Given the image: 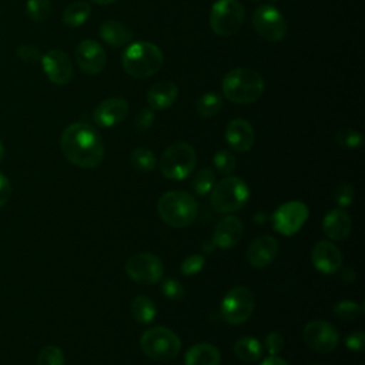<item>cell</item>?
I'll return each instance as SVG.
<instances>
[{
    "label": "cell",
    "instance_id": "1",
    "mask_svg": "<svg viewBox=\"0 0 365 365\" xmlns=\"http://www.w3.org/2000/svg\"><path fill=\"white\" fill-rule=\"evenodd\" d=\"M63 155L80 168H96L104 158V144L98 131L86 123H73L60 137Z\"/></svg>",
    "mask_w": 365,
    "mask_h": 365
},
{
    "label": "cell",
    "instance_id": "2",
    "mask_svg": "<svg viewBox=\"0 0 365 365\" xmlns=\"http://www.w3.org/2000/svg\"><path fill=\"white\" fill-rule=\"evenodd\" d=\"M265 84L262 76L248 67H235L230 70L221 83L224 97L234 104H251L264 93Z\"/></svg>",
    "mask_w": 365,
    "mask_h": 365
},
{
    "label": "cell",
    "instance_id": "3",
    "mask_svg": "<svg viewBox=\"0 0 365 365\" xmlns=\"http://www.w3.org/2000/svg\"><path fill=\"white\" fill-rule=\"evenodd\" d=\"M163 60V53L154 43L135 41L124 50L121 64L128 76L148 78L161 68Z\"/></svg>",
    "mask_w": 365,
    "mask_h": 365
},
{
    "label": "cell",
    "instance_id": "4",
    "mask_svg": "<svg viewBox=\"0 0 365 365\" xmlns=\"http://www.w3.org/2000/svg\"><path fill=\"white\" fill-rule=\"evenodd\" d=\"M157 211L161 220L174 228L190 225L198 211L197 201L185 191H168L163 194L157 202Z\"/></svg>",
    "mask_w": 365,
    "mask_h": 365
},
{
    "label": "cell",
    "instance_id": "5",
    "mask_svg": "<svg viewBox=\"0 0 365 365\" xmlns=\"http://www.w3.org/2000/svg\"><path fill=\"white\" fill-rule=\"evenodd\" d=\"M248 198V185L241 178L228 175L212 187L211 205L217 212L228 214L242 208Z\"/></svg>",
    "mask_w": 365,
    "mask_h": 365
},
{
    "label": "cell",
    "instance_id": "6",
    "mask_svg": "<svg viewBox=\"0 0 365 365\" xmlns=\"http://www.w3.org/2000/svg\"><path fill=\"white\" fill-rule=\"evenodd\" d=\"M197 163V155L194 148L184 141H177L165 148L160 158L161 174L174 181L187 178Z\"/></svg>",
    "mask_w": 365,
    "mask_h": 365
},
{
    "label": "cell",
    "instance_id": "7",
    "mask_svg": "<svg viewBox=\"0 0 365 365\" xmlns=\"http://www.w3.org/2000/svg\"><path fill=\"white\" fill-rule=\"evenodd\" d=\"M143 352L154 361H171L181 351L178 335L165 327H153L147 329L140 341Z\"/></svg>",
    "mask_w": 365,
    "mask_h": 365
},
{
    "label": "cell",
    "instance_id": "8",
    "mask_svg": "<svg viewBox=\"0 0 365 365\" xmlns=\"http://www.w3.org/2000/svg\"><path fill=\"white\" fill-rule=\"evenodd\" d=\"M244 14L238 0H217L210 11V27L217 36L230 37L240 30Z\"/></svg>",
    "mask_w": 365,
    "mask_h": 365
},
{
    "label": "cell",
    "instance_id": "9",
    "mask_svg": "<svg viewBox=\"0 0 365 365\" xmlns=\"http://www.w3.org/2000/svg\"><path fill=\"white\" fill-rule=\"evenodd\" d=\"M254 305L255 299L251 289L244 285H238L225 294L221 302L220 314L225 322L231 325H238L245 322L251 317Z\"/></svg>",
    "mask_w": 365,
    "mask_h": 365
},
{
    "label": "cell",
    "instance_id": "10",
    "mask_svg": "<svg viewBox=\"0 0 365 365\" xmlns=\"http://www.w3.org/2000/svg\"><path fill=\"white\" fill-rule=\"evenodd\" d=\"M163 262L151 252H137L125 261L127 275L137 284L151 285L163 277Z\"/></svg>",
    "mask_w": 365,
    "mask_h": 365
},
{
    "label": "cell",
    "instance_id": "11",
    "mask_svg": "<svg viewBox=\"0 0 365 365\" xmlns=\"http://www.w3.org/2000/svg\"><path fill=\"white\" fill-rule=\"evenodd\" d=\"M252 26L255 31L268 41H281L287 34V21L281 11L271 6L262 4L252 14Z\"/></svg>",
    "mask_w": 365,
    "mask_h": 365
},
{
    "label": "cell",
    "instance_id": "12",
    "mask_svg": "<svg viewBox=\"0 0 365 365\" xmlns=\"http://www.w3.org/2000/svg\"><path fill=\"white\" fill-rule=\"evenodd\" d=\"M302 335L308 348L319 354H328L334 351L339 344V334L336 328L321 319L308 322Z\"/></svg>",
    "mask_w": 365,
    "mask_h": 365
},
{
    "label": "cell",
    "instance_id": "13",
    "mask_svg": "<svg viewBox=\"0 0 365 365\" xmlns=\"http://www.w3.org/2000/svg\"><path fill=\"white\" fill-rule=\"evenodd\" d=\"M308 207L301 201H289L279 205L272 215V227L282 235H294L305 224Z\"/></svg>",
    "mask_w": 365,
    "mask_h": 365
},
{
    "label": "cell",
    "instance_id": "14",
    "mask_svg": "<svg viewBox=\"0 0 365 365\" xmlns=\"http://www.w3.org/2000/svg\"><path fill=\"white\" fill-rule=\"evenodd\" d=\"M41 66L48 77V80L54 84L63 86L67 84L73 77V63L70 57L57 48H53L41 56Z\"/></svg>",
    "mask_w": 365,
    "mask_h": 365
},
{
    "label": "cell",
    "instance_id": "15",
    "mask_svg": "<svg viewBox=\"0 0 365 365\" xmlns=\"http://www.w3.org/2000/svg\"><path fill=\"white\" fill-rule=\"evenodd\" d=\"M74 58L78 68L86 74H98L107 61L104 48L96 40H83L78 43Z\"/></svg>",
    "mask_w": 365,
    "mask_h": 365
},
{
    "label": "cell",
    "instance_id": "16",
    "mask_svg": "<svg viewBox=\"0 0 365 365\" xmlns=\"http://www.w3.org/2000/svg\"><path fill=\"white\" fill-rule=\"evenodd\" d=\"M128 114V103L121 97H110L103 100L94 110V123L100 127L108 128L120 124Z\"/></svg>",
    "mask_w": 365,
    "mask_h": 365
},
{
    "label": "cell",
    "instance_id": "17",
    "mask_svg": "<svg viewBox=\"0 0 365 365\" xmlns=\"http://www.w3.org/2000/svg\"><path fill=\"white\" fill-rule=\"evenodd\" d=\"M314 267L324 274H334L342 267V254L339 248L327 240L318 241L311 252Z\"/></svg>",
    "mask_w": 365,
    "mask_h": 365
},
{
    "label": "cell",
    "instance_id": "18",
    "mask_svg": "<svg viewBox=\"0 0 365 365\" xmlns=\"http://www.w3.org/2000/svg\"><path fill=\"white\" fill-rule=\"evenodd\" d=\"M278 254V241L272 235L257 237L247 250V259L254 268L269 265Z\"/></svg>",
    "mask_w": 365,
    "mask_h": 365
},
{
    "label": "cell",
    "instance_id": "19",
    "mask_svg": "<svg viewBox=\"0 0 365 365\" xmlns=\"http://www.w3.org/2000/svg\"><path fill=\"white\" fill-rule=\"evenodd\" d=\"M254 138H255L254 128L247 120L234 118L227 124L225 141L232 150L238 153H247L248 150H251L254 144Z\"/></svg>",
    "mask_w": 365,
    "mask_h": 365
},
{
    "label": "cell",
    "instance_id": "20",
    "mask_svg": "<svg viewBox=\"0 0 365 365\" xmlns=\"http://www.w3.org/2000/svg\"><path fill=\"white\" fill-rule=\"evenodd\" d=\"M242 232L244 227L241 220L234 215H228L215 225L212 244L222 250L234 248L240 242Z\"/></svg>",
    "mask_w": 365,
    "mask_h": 365
},
{
    "label": "cell",
    "instance_id": "21",
    "mask_svg": "<svg viewBox=\"0 0 365 365\" xmlns=\"http://www.w3.org/2000/svg\"><path fill=\"white\" fill-rule=\"evenodd\" d=\"M322 230L325 235L334 241L345 240L352 230L351 217L341 208L332 210L324 217Z\"/></svg>",
    "mask_w": 365,
    "mask_h": 365
},
{
    "label": "cell",
    "instance_id": "22",
    "mask_svg": "<svg viewBox=\"0 0 365 365\" xmlns=\"http://www.w3.org/2000/svg\"><path fill=\"white\" fill-rule=\"evenodd\" d=\"M178 96V87L168 80L153 84L147 91V101L151 110H165L174 104Z\"/></svg>",
    "mask_w": 365,
    "mask_h": 365
},
{
    "label": "cell",
    "instance_id": "23",
    "mask_svg": "<svg viewBox=\"0 0 365 365\" xmlns=\"http://www.w3.org/2000/svg\"><path fill=\"white\" fill-rule=\"evenodd\" d=\"M98 34L104 43L113 47L128 44L133 38V31L118 20H106L98 29Z\"/></svg>",
    "mask_w": 365,
    "mask_h": 365
},
{
    "label": "cell",
    "instance_id": "24",
    "mask_svg": "<svg viewBox=\"0 0 365 365\" xmlns=\"http://www.w3.org/2000/svg\"><path fill=\"white\" fill-rule=\"evenodd\" d=\"M220 349L208 342L192 345L185 354V365H220Z\"/></svg>",
    "mask_w": 365,
    "mask_h": 365
},
{
    "label": "cell",
    "instance_id": "25",
    "mask_svg": "<svg viewBox=\"0 0 365 365\" xmlns=\"http://www.w3.org/2000/svg\"><path fill=\"white\" fill-rule=\"evenodd\" d=\"M234 354L244 362H255L262 356V345L252 336H242L234 344Z\"/></svg>",
    "mask_w": 365,
    "mask_h": 365
},
{
    "label": "cell",
    "instance_id": "26",
    "mask_svg": "<svg viewBox=\"0 0 365 365\" xmlns=\"http://www.w3.org/2000/svg\"><path fill=\"white\" fill-rule=\"evenodd\" d=\"M91 14V6L87 1H74L63 13V21L68 27L83 26Z\"/></svg>",
    "mask_w": 365,
    "mask_h": 365
},
{
    "label": "cell",
    "instance_id": "27",
    "mask_svg": "<svg viewBox=\"0 0 365 365\" xmlns=\"http://www.w3.org/2000/svg\"><path fill=\"white\" fill-rule=\"evenodd\" d=\"M133 318L140 324H150L157 314L155 305L151 298L145 295H138L131 302Z\"/></svg>",
    "mask_w": 365,
    "mask_h": 365
},
{
    "label": "cell",
    "instance_id": "28",
    "mask_svg": "<svg viewBox=\"0 0 365 365\" xmlns=\"http://www.w3.org/2000/svg\"><path fill=\"white\" fill-rule=\"evenodd\" d=\"M221 107H222V97L217 93H212V91L204 93L195 101L197 114L201 115V117H205V118L217 115L220 113Z\"/></svg>",
    "mask_w": 365,
    "mask_h": 365
},
{
    "label": "cell",
    "instance_id": "29",
    "mask_svg": "<svg viewBox=\"0 0 365 365\" xmlns=\"http://www.w3.org/2000/svg\"><path fill=\"white\" fill-rule=\"evenodd\" d=\"M130 160H131V164L134 165V168H137L140 171H151L157 165L155 155L153 154L151 150H148L145 147L134 148L131 151Z\"/></svg>",
    "mask_w": 365,
    "mask_h": 365
},
{
    "label": "cell",
    "instance_id": "30",
    "mask_svg": "<svg viewBox=\"0 0 365 365\" xmlns=\"http://www.w3.org/2000/svg\"><path fill=\"white\" fill-rule=\"evenodd\" d=\"M191 185L194 188V191L200 195H204L207 192H210L212 190V187L215 185V174L210 167L201 168L200 171H197L192 177Z\"/></svg>",
    "mask_w": 365,
    "mask_h": 365
},
{
    "label": "cell",
    "instance_id": "31",
    "mask_svg": "<svg viewBox=\"0 0 365 365\" xmlns=\"http://www.w3.org/2000/svg\"><path fill=\"white\" fill-rule=\"evenodd\" d=\"M362 314V307L354 301L345 299V301H339L335 307H334V315L339 319H345V321H352L356 319L358 317H361Z\"/></svg>",
    "mask_w": 365,
    "mask_h": 365
},
{
    "label": "cell",
    "instance_id": "32",
    "mask_svg": "<svg viewBox=\"0 0 365 365\" xmlns=\"http://www.w3.org/2000/svg\"><path fill=\"white\" fill-rule=\"evenodd\" d=\"M214 165L217 168V171L225 177L231 175L232 171L235 170V165H237V161H235V157L228 151V150H220L214 154Z\"/></svg>",
    "mask_w": 365,
    "mask_h": 365
},
{
    "label": "cell",
    "instance_id": "33",
    "mask_svg": "<svg viewBox=\"0 0 365 365\" xmlns=\"http://www.w3.org/2000/svg\"><path fill=\"white\" fill-rule=\"evenodd\" d=\"M26 10L31 20L44 21L50 16L51 4L48 0H27Z\"/></svg>",
    "mask_w": 365,
    "mask_h": 365
},
{
    "label": "cell",
    "instance_id": "34",
    "mask_svg": "<svg viewBox=\"0 0 365 365\" xmlns=\"http://www.w3.org/2000/svg\"><path fill=\"white\" fill-rule=\"evenodd\" d=\"M37 365H64V354L58 346L47 345L38 352Z\"/></svg>",
    "mask_w": 365,
    "mask_h": 365
},
{
    "label": "cell",
    "instance_id": "35",
    "mask_svg": "<svg viewBox=\"0 0 365 365\" xmlns=\"http://www.w3.org/2000/svg\"><path fill=\"white\" fill-rule=\"evenodd\" d=\"M335 141L345 148H356L362 144V134L354 128L345 127L335 133Z\"/></svg>",
    "mask_w": 365,
    "mask_h": 365
},
{
    "label": "cell",
    "instance_id": "36",
    "mask_svg": "<svg viewBox=\"0 0 365 365\" xmlns=\"http://www.w3.org/2000/svg\"><path fill=\"white\" fill-rule=\"evenodd\" d=\"M354 195H355V191H354V187L348 182H342L339 184L335 191H334V200L335 202L344 208V207H348L352 204L354 201Z\"/></svg>",
    "mask_w": 365,
    "mask_h": 365
},
{
    "label": "cell",
    "instance_id": "37",
    "mask_svg": "<svg viewBox=\"0 0 365 365\" xmlns=\"http://www.w3.org/2000/svg\"><path fill=\"white\" fill-rule=\"evenodd\" d=\"M204 264H205V258L202 255L200 254L188 255L181 264V272L184 275H194L202 269Z\"/></svg>",
    "mask_w": 365,
    "mask_h": 365
},
{
    "label": "cell",
    "instance_id": "38",
    "mask_svg": "<svg viewBox=\"0 0 365 365\" xmlns=\"http://www.w3.org/2000/svg\"><path fill=\"white\" fill-rule=\"evenodd\" d=\"M154 124V110L151 108H141L134 120V128L138 133L148 131Z\"/></svg>",
    "mask_w": 365,
    "mask_h": 365
},
{
    "label": "cell",
    "instance_id": "39",
    "mask_svg": "<svg viewBox=\"0 0 365 365\" xmlns=\"http://www.w3.org/2000/svg\"><path fill=\"white\" fill-rule=\"evenodd\" d=\"M161 291L167 298L174 299V301L182 298V295H184V288L175 278H165L161 282Z\"/></svg>",
    "mask_w": 365,
    "mask_h": 365
},
{
    "label": "cell",
    "instance_id": "40",
    "mask_svg": "<svg viewBox=\"0 0 365 365\" xmlns=\"http://www.w3.org/2000/svg\"><path fill=\"white\" fill-rule=\"evenodd\" d=\"M17 56L23 60V61H27V63H37L41 60V51L38 50L37 46H33V44H23L17 48Z\"/></svg>",
    "mask_w": 365,
    "mask_h": 365
},
{
    "label": "cell",
    "instance_id": "41",
    "mask_svg": "<svg viewBox=\"0 0 365 365\" xmlns=\"http://www.w3.org/2000/svg\"><path fill=\"white\" fill-rule=\"evenodd\" d=\"M265 348L267 351L271 354V355H277L279 354L282 349H284V338L279 332H269L267 336H265Z\"/></svg>",
    "mask_w": 365,
    "mask_h": 365
},
{
    "label": "cell",
    "instance_id": "42",
    "mask_svg": "<svg viewBox=\"0 0 365 365\" xmlns=\"http://www.w3.org/2000/svg\"><path fill=\"white\" fill-rule=\"evenodd\" d=\"M345 345L348 349L351 351H362L365 346V335L361 331H355L351 332L349 335H346L345 338Z\"/></svg>",
    "mask_w": 365,
    "mask_h": 365
},
{
    "label": "cell",
    "instance_id": "43",
    "mask_svg": "<svg viewBox=\"0 0 365 365\" xmlns=\"http://www.w3.org/2000/svg\"><path fill=\"white\" fill-rule=\"evenodd\" d=\"M10 194H11L10 180L3 173H0V208H3L7 204Z\"/></svg>",
    "mask_w": 365,
    "mask_h": 365
},
{
    "label": "cell",
    "instance_id": "44",
    "mask_svg": "<svg viewBox=\"0 0 365 365\" xmlns=\"http://www.w3.org/2000/svg\"><path fill=\"white\" fill-rule=\"evenodd\" d=\"M338 271H339V278L344 282H354L356 279V274L351 267H344V268L341 267Z\"/></svg>",
    "mask_w": 365,
    "mask_h": 365
},
{
    "label": "cell",
    "instance_id": "45",
    "mask_svg": "<svg viewBox=\"0 0 365 365\" xmlns=\"http://www.w3.org/2000/svg\"><path fill=\"white\" fill-rule=\"evenodd\" d=\"M261 365H288V362H285L284 359H281V358H278L275 355H271L269 358L264 359Z\"/></svg>",
    "mask_w": 365,
    "mask_h": 365
},
{
    "label": "cell",
    "instance_id": "46",
    "mask_svg": "<svg viewBox=\"0 0 365 365\" xmlns=\"http://www.w3.org/2000/svg\"><path fill=\"white\" fill-rule=\"evenodd\" d=\"M94 3L97 4H101V6H107V4H111V3H115L117 0H93Z\"/></svg>",
    "mask_w": 365,
    "mask_h": 365
},
{
    "label": "cell",
    "instance_id": "47",
    "mask_svg": "<svg viewBox=\"0 0 365 365\" xmlns=\"http://www.w3.org/2000/svg\"><path fill=\"white\" fill-rule=\"evenodd\" d=\"M3 158H4V145H3V143L0 141V163L3 161Z\"/></svg>",
    "mask_w": 365,
    "mask_h": 365
},
{
    "label": "cell",
    "instance_id": "48",
    "mask_svg": "<svg viewBox=\"0 0 365 365\" xmlns=\"http://www.w3.org/2000/svg\"><path fill=\"white\" fill-rule=\"evenodd\" d=\"M254 1H258V0H254Z\"/></svg>",
    "mask_w": 365,
    "mask_h": 365
},
{
    "label": "cell",
    "instance_id": "49",
    "mask_svg": "<svg viewBox=\"0 0 365 365\" xmlns=\"http://www.w3.org/2000/svg\"><path fill=\"white\" fill-rule=\"evenodd\" d=\"M315 365H318V364H315Z\"/></svg>",
    "mask_w": 365,
    "mask_h": 365
}]
</instances>
